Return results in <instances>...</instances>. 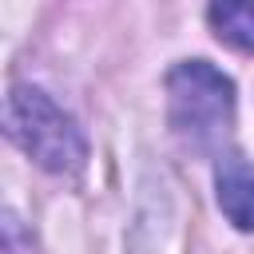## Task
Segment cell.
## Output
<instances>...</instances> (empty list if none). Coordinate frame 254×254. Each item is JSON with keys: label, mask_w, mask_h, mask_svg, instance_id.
<instances>
[{"label": "cell", "mask_w": 254, "mask_h": 254, "mask_svg": "<svg viewBox=\"0 0 254 254\" xmlns=\"http://www.w3.org/2000/svg\"><path fill=\"white\" fill-rule=\"evenodd\" d=\"M167 119L183 147L218 155L234 135V79L210 60H183L167 71Z\"/></svg>", "instance_id": "cell-1"}, {"label": "cell", "mask_w": 254, "mask_h": 254, "mask_svg": "<svg viewBox=\"0 0 254 254\" xmlns=\"http://www.w3.org/2000/svg\"><path fill=\"white\" fill-rule=\"evenodd\" d=\"M4 135L48 175H79L87 163V139L79 123L40 87L12 83L4 95Z\"/></svg>", "instance_id": "cell-2"}, {"label": "cell", "mask_w": 254, "mask_h": 254, "mask_svg": "<svg viewBox=\"0 0 254 254\" xmlns=\"http://www.w3.org/2000/svg\"><path fill=\"white\" fill-rule=\"evenodd\" d=\"M214 198L230 226L254 230V163L226 151L214 163Z\"/></svg>", "instance_id": "cell-3"}, {"label": "cell", "mask_w": 254, "mask_h": 254, "mask_svg": "<svg viewBox=\"0 0 254 254\" xmlns=\"http://www.w3.org/2000/svg\"><path fill=\"white\" fill-rule=\"evenodd\" d=\"M206 20L214 28V36L246 56H254V4L250 0H222L206 8Z\"/></svg>", "instance_id": "cell-4"}]
</instances>
